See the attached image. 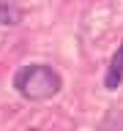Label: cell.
<instances>
[{
    "label": "cell",
    "mask_w": 123,
    "mask_h": 131,
    "mask_svg": "<svg viewBox=\"0 0 123 131\" xmlns=\"http://www.w3.org/2000/svg\"><path fill=\"white\" fill-rule=\"evenodd\" d=\"M60 77H57L49 66H41V63H33L27 68L14 77V88L22 93L25 98H33V101H44V98H52L60 90Z\"/></svg>",
    "instance_id": "cell-1"
},
{
    "label": "cell",
    "mask_w": 123,
    "mask_h": 131,
    "mask_svg": "<svg viewBox=\"0 0 123 131\" xmlns=\"http://www.w3.org/2000/svg\"><path fill=\"white\" fill-rule=\"evenodd\" d=\"M19 16H22V11L14 0H0V25H16Z\"/></svg>",
    "instance_id": "cell-3"
},
{
    "label": "cell",
    "mask_w": 123,
    "mask_h": 131,
    "mask_svg": "<svg viewBox=\"0 0 123 131\" xmlns=\"http://www.w3.org/2000/svg\"><path fill=\"white\" fill-rule=\"evenodd\" d=\"M123 82V47H118V52H115V57L109 60V71H107V90H115L118 85Z\"/></svg>",
    "instance_id": "cell-2"
}]
</instances>
